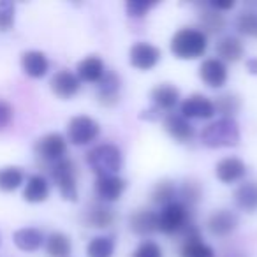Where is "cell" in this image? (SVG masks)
<instances>
[{"label": "cell", "instance_id": "14", "mask_svg": "<svg viewBox=\"0 0 257 257\" xmlns=\"http://www.w3.org/2000/svg\"><path fill=\"white\" fill-rule=\"evenodd\" d=\"M246 175V164L238 157H225L217 162L215 166V176L225 185H231L239 180H243Z\"/></svg>", "mask_w": 257, "mask_h": 257}, {"label": "cell", "instance_id": "36", "mask_svg": "<svg viewBox=\"0 0 257 257\" xmlns=\"http://www.w3.org/2000/svg\"><path fill=\"white\" fill-rule=\"evenodd\" d=\"M155 2H145V0H128L125 4V11L131 18H143L148 15L150 9L155 8Z\"/></svg>", "mask_w": 257, "mask_h": 257}, {"label": "cell", "instance_id": "2", "mask_svg": "<svg viewBox=\"0 0 257 257\" xmlns=\"http://www.w3.org/2000/svg\"><path fill=\"white\" fill-rule=\"evenodd\" d=\"M241 134L234 118H218L201 131V143L208 148L238 147Z\"/></svg>", "mask_w": 257, "mask_h": 257}, {"label": "cell", "instance_id": "27", "mask_svg": "<svg viewBox=\"0 0 257 257\" xmlns=\"http://www.w3.org/2000/svg\"><path fill=\"white\" fill-rule=\"evenodd\" d=\"M44 243H46V253L50 257H69L72 252L71 238L64 232H51Z\"/></svg>", "mask_w": 257, "mask_h": 257}, {"label": "cell", "instance_id": "37", "mask_svg": "<svg viewBox=\"0 0 257 257\" xmlns=\"http://www.w3.org/2000/svg\"><path fill=\"white\" fill-rule=\"evenodd\" d=\"M133 257H162V248L155 241H152V239H145L134 250Z\"/></svg>", "mask_w": 257, "mask_h": 257}, {"label": "cell", "instance_id": "11", "mask_svg": "<svg viewBox=\"0 0 257 257\" xmlns=\"http://www.w3.org/2000/svg\"><path fill=\"white\" fill-rule=\"evenodd\" d=\"M50 86L55 95L67 100L79 92L81 81H79V78L76 76V72L69 71V69H62V71L53 74V78H51V81H50Z\"/></svg>", "mask_w": 257, "mask_h": 257}, {"label": "cell", "instance_id": "17", "mask_svg": "<svg viewBox=\"0 0 257 257\" xmlns=\"http://www.w3.org/2000/svg\"><path fill=\"white\" fill-rule=\"evenodd\" d=\"M166 133L178 143H187L194 138V127L187 118H183L180 113H169L164 118Z\"/></svg>", "mask_w": 257, "mask_h": 257}, {"label": "cell", "instance_id": "22", "mask_svg": "<svg viewBox=\"0 0 257 257\" xmlns=\"http://www.w3.org/2000/svg\"><path fill=\"white\" fill-rule=\"evenodd\" d=\"M50 197V183L43 175H32L25 183L23 199L27 203H44Z\"/></svg>", "mask_w": 257, "mask_h": 257}, {"label": "cell", "instance_id": "7", "mask_svg": "<svg viewBox=\"0 0 257 257\" xmlns=\"http://www.w3.org/2000/svg\"><path fill=\"white\" fill-rule=\"evenodd\" d=\"M34 150H36V154L43 161L50 162V164H57L58 161L65 159V154H67V140L60 133H50L36 141Z\"/></svg>", "mask_w": 257, "mask_h": 257}, {"label": "cell", "instance_id": "18", "mask_svg": "<svg viewBox=\"0 0 257 257\" xmlns=\"http://www.w3.org/2000/svg\"><path fill=\"white\" fill-rule=\"evenodd\" d=\"M22 67L27 76L34 79L44 78L50 71V60L43 51L30 50L22 55Z\"/></svg>", "mask_w": 257, "mask_h": 257}, {"label": "cell", "instance_id": "23", "mask_svg": "<svg viewBox=\"0 0 257 257\" xmlns=\"http://www.w3.org/2000/svg\"><path fill=\"white\" fill-rule=\"evenodd\" d=\"M85 222L90 227L107 229L109 225H113V222H114V211L111 210L109 206H106L104 203H93L92 206L86 210Z\"/></svg>", "mask_w": 257, "mask_h": 257}, {"label": "cell", "instance_id": "8", "mask_svg": "<svg viewBox=\"0 0 257 257\" xmlns=\"http://www.w3.org/2000/svg\"><path fill=\"white\" fill-rule=\"evenodd\" d=\"M180 114L187 120H210L215 116V104L203 93H192L182 100Z\"/></svg>", "mask_w": 257, "mask_h": 257}, {"label": "cell", "instance_id": "41", "mask_svg": "<svg viewBox=\"0 0 257 257\" xmlns=\"http://www.w3.org/2000/svg\"><path fill=\"white\" fill-rule=\"evenodd\" d=\"M0 241H2V239H0Z\"/></svg>", "mask_w": 257, "mask_h": 257}, {"label": "cell", "instance_id": "20", "mask_svg": "<svg viewBox=\"0 0 257 257\" xmlns=\"http://www.w3.org/2000/svg\"><path fill=\"white\" fill-rule=\"evenodd\" d=\"M104 72H106L104 62L97 55H90V57L83 58L76 67V76L79 78V81L86 83H99L102 79Z\"/></svg>", "mask_w": 257, "mask_h": 257}, {"label": "cell", "instance_id": "32", "mask_svg": "<svg viewBox=\"0 0 257 257\" xmlns=\"http://www.w3.org/2000/svg\"><path fill=\"white\" fill-rule=\"evenodd\" d=\"M199 22H201V27H203V32L206 34H218L224 30L225 27V20L220 13L213 11V9H206L199 15Z\"/></svg>", "mask_w": 257, "mask_h": 257}, {"label": "cell", "instance_id": "12", "mask_svg": "<svg viewBox=\"0 0 257 257\" xmlns=\"http://www.w3.org/2000/svg\"><path fill=\"white\" fill-rule=\"evenodd\" d=\"M127 182L118 175L113 176H99L95 180V196L100 203H114L125 192Z\"/></svg>", "mask_w": 257, "mask_h": 257}, {"label": "cell", "instance_id": "15", "mask_svg": "<svg viewBox=\"0 0 257 257\" xmlns=\"http://www.w3.org/2000/svg\"><path fill=\"white\" fill-rule=\"evenodd\" d=\"M120 90H121L120 76H116L111 71H106L102 79L97 83V97H99V102L102 104V106L113 107L114 104H118V100H120Z\"/></svg>", "mask_w": 257, "mask_h": 257}, {"label": "cell", "instance_id": "33", "mask_svg": "<svg viewBox=\"0 0 257 257\" xmlns=\"http://www.w3.org/2000/svg\"><path fill=\"white\" fill-rule=\"evenodd\" d=\"M236 29L239 34L246 37L257 39V13L255 11H243L236 18Z\"/></svg>", "mask_w": 257, "mask_h": 257}, {"label": "cell", "instance_id": "28", "mask_svg": "<svg viewBox=\"0 0 257 257\" xmlns=\"http://www.w3.org/2000/svg\"><path fill=\"white\" fill-rule=\"evenodd\" d=\"M116 239L114 236H95L86 245V255L88 257H113Z\"/></svg>", "mask_w": 257, "mask_h": 257}, {"label": "cell", "instance_id": "9", "mask_svg": "<svg viewBox=\"0 0 257 257\" xmlns=\"http://www.w3.org/2000/svg\"><path fill=\"white\" fill-rule=\"evenodd\" d=\"M161 57L162 53L157 46L150 43H143V41L133 44L128 50V62L138 71H152L159 64Z\"/></svg>", "mask_w": 257, "mask_h": 257}, {"label": "cell", "instance_id": "3", "mask_svg": "<svg viewBox=\"0 0 257 257\" xmlns=\"http://www.w3.org/2000/svg\"><path fill=\"white\" fill-rule=\"evenodd\" d=\"M86 164L93 173L99 176H113L118 175L123 166V155L116 145L102 143L93 147L86 154Z\"/></svg>", "mask_w": 257, "mask_h": 257}, {"label": "cell", "instance_id": "24", "mask_svg": "<svg viewBox=\"0 0 257 257\" xmlns=\"http://www.w3.org/2000/svg\"><path fill=\"white\" fill-rule=\"evenodd\" d=\"M215 50H217L218 60H222L224 64H225V62H231V64H234V62H238L239 58L243 57V51H245V48H243V43L238 39V37L225 36V37H222V39L218 41Z\"/></svg>", "mask_w": 257, "mask_h": 257}, {"label": "cell", "instance_id": "35", "mask_svg": "<svg viewBox=\"0 0 257 257\" xmlns=\"http://www.w3.org/2000/svg\"><path fill=\"white\" fill-rule=\"evenodd\" d=\"M180 197H182L180 203H183L189 208L194 206L201 199V185L197 182H194V180H187L182 189H180Z\"/></svg>", "mask_w": 257, "mask_h": 257}, {"label": "cell", "instance_id": "38", "mask_svg": "<svg viewBox=\"0 0 257 257\" xmlns=\"http://www.w3.org/2000/svg\"><path fill=\"white\" fill-rule=\"evenodd\" d=\"M13 116H15V109H13V106L8 102V100L0 99V131L6 128L9 123H11Z\"/></svg>", "mask_w": 257, "mask_h": 257}, {"label": "cell", "instance_id": "25", "mask_svg": "<svg viewBox=\"0 0 257 257\" xmlns=\"http://www.w3.org/2000/svg\"><path fill=\"white\" fill-rule=\"evenodd\" d=\"M131 229L140 236H148L157 231V213L152 210H138L131 215Z\"/></svg>", "mask_w": 257, "mask_h": 257}, {"label": "cell", "instance_id": "19", "mask_svg": "<svg viewBox=\"0 0 257 257\" xmlns=\"http://www.w3.org/2000/svg\"><path fill=\"white\" fill-rule=\"evenodd\" d=\"M152 100L157 111H171L180 102V90L171 83H161L152 90Z\"/></svg>", "mask_w": 257, "mask_h": 257}, {"label": "cell", "instance_id": "26", "mask_svg": "<svg viewBox=\"0 0 257 257\" xmlns=\"http://www.w3.org/2000/svg\"><path fill=\"white\" fill-rule=\"evenodd\" d=\"M234 203L238 204L239 210L252 211L257 210V182H243L238 189L234 190Z\"/></svg>", "mask_w": 257, "mask_h": 257}, {"label": "cell", "instance_id": "13", "mask_svg": "<svg viewBox=\"0 0 257 257\" xmlns=\"http://www.w3.org/2000/svg\"><path fill=\"white\" fill-rule=\"evenodd\" d=\"M183 236L185 238H183L182 248H180L182 257H215V250L201 239L199 231L194 225L187 229Z\"/></svg>", "mask_w": 257, "mask_h": 257}, {"label": "cell", "instance_id": "31", "mask_svg": "<svg viewBox=\"0 0 257 257\" xmlns=\"http://www.w3.org/2000/svg\"><path fill=\"white\" fill-rule=\"evenodd\" d=\"M215 104V113H220L222 118H232L241 107L239 102V97L234 93H224V95H218L217 100H213Z\"/></svg>", "mask_w": 257, "mask_h": 257}, {"label": "cell", "instance_id": "40", "mask_svg": "<svg viewBox=\"0 0 257 257\" xmlns=\"http://www.w3.org/2000/svg\"><path fill=\"white\" fill-rule=\"evenodd\" d=\"M245 65L250 74H257V58H248V60L245 62Z\"/></svg>", "mask_w": 257, "mask_h": 257}, {"label": "cell", "instance_id": "5", "mask_svg": "<svg viewBox=\"0 0 257 257\" xmlns=\"http://www.w3.org/2000/svg\"><path fill=\"white\" fill-rule=\"evenodd\" d=\"M51 178L57 183L60 196L65 201H78V187H76V168L71 159H62L57 164H51Z\"/></svg>", "mask_w": 257, "mask_h": 257}, {"label": "cell", "instance_id": "29", "mask_svg": "<svg viewBox=\"0 0 257 257\" xmlns=\"http://www.w3.org/2000/svg\"><path fill=\"white\" fill-rule=\"evenodd\" d=\"M23 182H25V173L22 171V168L8 166V168L0 169V190L13 192V190L20 189Z\"/></svg>", "mask_w": 257, "mask_h": 257}, {"label": "cell", "instance_id": "4", "mask_svg": "<svg viewBox=\"0 0 257 257\" xmlns=\"http://www.w3.org/2000/svg\"><path fill=\"white\" fill-rule=\"evenodd\" d=\"M192 225L190 208L180 201L166 204L157 213V231L164 232V234H180Z\"/></svg>", "mask_w": 257, "mask_h": 257}, {"label": "cell", "instance_id": "10", "mask_svg": "<svg viewBox=\"0 0 257 257\" xmlns=\"http://www.w3.org/2000/svg\"><path fill=\"white\" fill-rule=\"evenodd\" d=\"M199 78L210 88H222L227 83V65L218 58H206L199 65Z\"/></svg>", "mask_w": 257, "mask_h": 257}, {"label": "cell", "instance_id": "30", "mask_svg": "<svg viewBox=\"0 0 257 257\" xmlns=\"http://www.w3.org/2000/svg\"><path fill=\"white\" fill-rule=\"evenodd\" d=\"M176 194H178V190H176L175 182H171V180H161V182L154 187V190H152V201H154L155 204L166 206V204L175 203Z\"/></svg>", "mask_w": 257, "mask_h": 257}, {"label": "cell", "instance_id": "1", "mask_svg": "<svg viewBox=\"0 0 257 257\" xmlns=\"http://www.w3.org/2000/svg\"><path fill=\"white\" fill-rule=\"evenodd\" d=\"M169 50L180 60H196L208 50V36L199 29L183 27L171 37Z\"/></svg>", "mask_w": 257, "mask_h": 257}, {"label": "cell", "instance_id": "6", "mask_svg": "<svg viewBox=\"0 0 257 257\" xmlns=\"http://www.w3.org/2000/svg\"><path fill=\"white\" fill-rule=\"evenodd\" d=\"M100 134V125L97 120L86 114H78L72 116L67 125V140L71 141L74 147H85L90 145L92 141L97 140Z\"/></svg>", "mask_w": 257, "mask_h": 257}, {"label": "cell", "instance_id": "21", "mask_svg": "<svg viewBox=\"0 0 257 257\" xmlns=\"http://www.w3.org/2000/svg\"><path fill=\"white\" fill-rule=\"evenodd\" d=\"M13 241H15V245L18 246L20 250H23V252H36V250H39L41 246H43L46 238H44L43 231H39V229L23 227V229L15 231Z\"/></svg>", "mask_w": 257, "mask_h": 257}, {"label": "cell", "instance_id": "34", "mask_svg": "<svg viewBox=\"0 0 257 257\" xmlns=\"http://www.w3.org/2000/svg\"><path fill=\"white\" fill-rule=\"evenodd\" d=\"M16 18V6L11 0H0V30L8 32L13 29Z\"/></svg>", "mask_w": 257, "mask_h": 257}, {"label": "cell", "instance_id": "16", "mask_svg": "<svg viewBox=\"0 0 257 257\" xmlns=\"http://www.w3.org/2000/svg\"><path fill=\"white\" fill-rule=\"evenodd\" d=\"M208 231L218 238L229 236L236 227H238V215L231 210H217L210 215L206 222Z\"/></svg>", "mask_w": 257, "mask_h": 257}, {"label": "cell", "instance_id": "39", "mask_svg": "<svg viewBox=\"0 0 257 257\" xmlns=\"http://www.w3.org/2000/svg\"><path fill=\"white\" fill-rule=\"evenodd\" d=\"M210 6L213 11H229V9L234 8V0H225V2H218V0H213V2H210Z\"/></svg>", "mask_w": 257, "mask_h": 257}]
</instances>
